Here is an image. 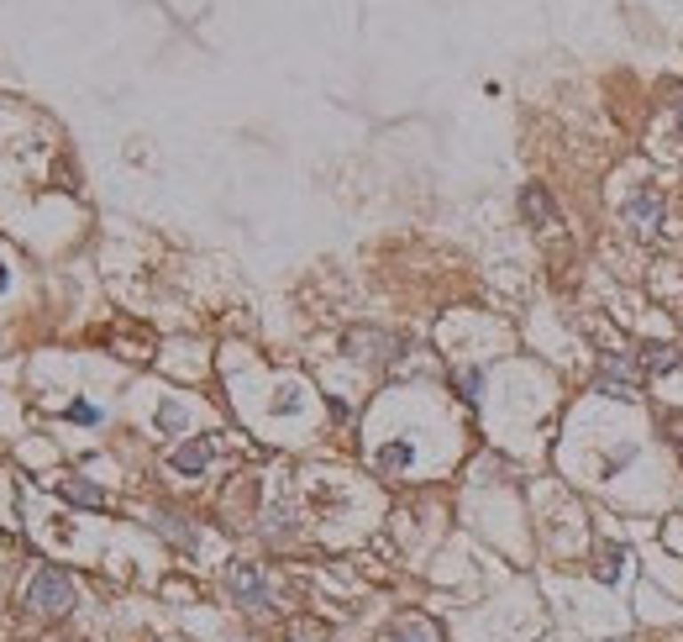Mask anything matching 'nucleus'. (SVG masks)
Returning a JSON list of instances; mask_svg holds the SVG:
<instances>
[{
	"instance_id": "obj_1",
	"label": "nucleus",
	"mask_w": 683,
	"mask_h": 642,
	"mask_svg": "<svg viewBox=\"0 0 683 642\" xmlns=\"http://www.w3.org/2000/svg\"><path fill=\"white\" fill-rule=\"evenodd\" d=\"M27 611L32 616H48V622L68 616L74 611V580H68V569H58V564L37 569L32 584H27Z\"/></svg>"
},
{
	"instance_id": "obj_2",
	"label": "nucleus",
	"mask_w": 683,
	"mask_h": 642,
	"mask_svg": "<svg viewBox=\"0 0 683 642\" xmlns=\"http://www.w3.org/2000/svg\"><path fill=\"white\" fill-rule=\"evenodd\" d=\"M626 222H631V232L636 237H652L657 227H663V195H657L652 184H641V190L626 200Z\"/></svg>"
},
{
	"instance_id": "obj_3",
	"label": "nucleus",
	"mask_w": 683,
	"mask_h": 642,
	"mask_svg": "<svg viewBox=\"0 0 683 642\" xmlns=\"http://www.w3.org/2000/svg\"><path fill=\"white\" fill-rule=\"evenodd\" d=\"M227 589L242 600V605H263L269 600V589H263V574L253 569V564H231L227 569Z\"/></svg>"
},
{
	"instance_id": "obj_4",
	"label": "nucleus",
	"mask_w": 683,
	"mask_h": 642,
	"mask_svg": "<svg viewBox=\"0 0 683 642\" xmlns=\"http://www.w3.org/2000/svg\"><path fill=\"white\" fill-rule=\"evenodd\" d=\"M169 464H173V474H189V479H195V474H205V464H211V443H205V437L179 443V448L169 453Z\"/></svg>"
},
{
	"instance_id": "obj_5",
	"label": "nucleus",
	"mask_w": 683,
	"mask_h": 642,
	"mask_svg": "<svg viewBox=\"0 0 683 642\" xmlns=\"http://www.w3.org/2000/svg\"><path fill=\"white\" fill-rule=\"evenodd\" d=\"M605 385H615L621 401L636 395V363H631V353H610V358H605Z\"/></svg>"
},
{
	"instance_id": "obj_6",
	"label": "nucleus",
	"mask_w": 683,
	"mask_h": 642,
	"mask_svg": "<svg viewBox=\"0 0 683 642\" xmlns=\"http://www.w3.org/2000/svg\"><path fill=\"white\" fill-rule=\"evenodd\" d=\"M520 211L536 222V227H558V211H552V195L542 190V184H526L520 190Z\"/></svg>"
},
{
	"instance_id": "obj_7",
	"label": "nucleus",
	"mask_w": 683,
	"mask_h": 642,
	"mask_svg": "<svg viewBox=\"0 0 683 642\" xmlns=\"http://www.w3.org/2000/svg\"><path fill=\"white\" fill-rule=\"evenodd\" d=\"M58 490L74 500V506H106V495H100V484H84L79 474H68V479H58Z\"/></svg>"
},
{
	"instance_id": "obj_8",
	"label": "nucleus",
	"mask_w": 683,
	"mask_h": 642,
	"mask_svg": "<svg viewBox=\"0 0 683 642\" xmlns=\"http://www.w3.org/2000/svg\"><path fill=\"white\" fill-rule=\"evenodd\" d=\"M390 642H442V638H437V627H431V622H421V616H405V622H395Z\"/></svg>"
},
{
	"instance_id": "obj_9",
	"label": "nucleus",
	"mask_w": 683,
	"mask_h": 642,
	"mask_svg": "<svg viewBox=\"0 0 683 642\" xmlns=\"http://www.w3.org/2000/svg\"><path fill=\"white\" fill-rule=\"evenodd\" d=\"M379 459H384V464H390V468H399V464H410V459H415V453H410V448H405V443H390V448H384V453H379Z\"/></svg>"
},
{
	"instance_id": "obj_10",
	"label": "nucleus",
	"mask_w": 683,
	"mask_h": 642,
	"mask_svg": "<svg viewBox=\"0 0 683 642\" xmlns=\"http://www.w3.org/2000/svg\"><path fill=\"white\" fill-rule=\"evenodd\" d=\"M621 558H626L621 548H610V553H605V564H599V580H605V584H610L615 574H621Z\"/></svg>"
},
{
	"instance_id": "obj_11",
	"label": "nucleus",
	"mask_w": 683,
	"mask_h": 642,
	"mask_svg": "<svg viewBox=\"0 0 683 642\" xmlns=\"http://www.w3.org/2000/svg\"><path fill=\"white\" fill-rule=\"evenodd\" d=\"M478 385H484V374H478V369H468V374H462V390H468V401H478Z\"/></svg>"
},
{
	"instance_id": "obj_12",
	"label": "nucleus",
	"mask_w": 683,
	"mask_h": 642,
	"mask_svg": "<svg viewBox=\"0 0 683 642\" xmlns=\"http://www.w3.org/2000/svg\"><path fill=\"white\" fill-rule=\"evenodd\" d=\"M647 363H652V369H673L679 358H673V348H657V353H652V358H647Z\"/></svg>"
},
{
	"instance_id": "obj_13",
	"label": "nucleus",
	"mask_w": 683,
	"mask_h": 642,
	"mask_svg": "<svg viewBox=\"0 0 683 642\" xmlns=\"http://www.w3.org/2000/svg\"><path fill=\"white\" fill-rule=\"evenodd\" d=\"M158 421H164V427H179V406H173V401H169V406L158 410Z\"/></svg>"
},
{
	"instance_id": "obj_14",
	"label": "nucleus",
	"mask_w": 683,
	"mask_h": 642,
	"mask_svg": "<svg viewBox=\"0 0 683 642\" xmlns=\"http://www.w3.org/2000/svg\"><path fill=\"white\" fill-rule=\"evenodd\" d=\"M5 285H11V274H5V264H0V290H5Z\"/></svg>"
},
{
	"instance_id": "obj_15",
	"label": "nucleus",
	"mask_w": 683,
	"mask_h": 642,
	"mask_svg": "<svg viewBox=\"0 0 683 642\" xmlns=\"http://www.w3.org/2000/svg\"><path fill=\"white\" fill-rule=\"evenodd\" d=\"M679 121H683V101H679Z\"/></svg>"
}]
</instances>
